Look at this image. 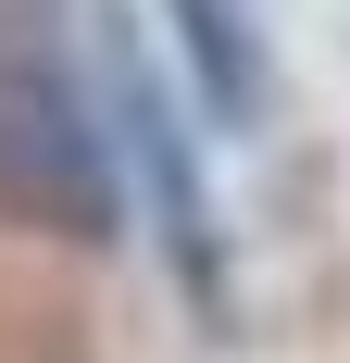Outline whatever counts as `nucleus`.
<instances>
[{
  "instance_id": "obj_2",
  "label": "nucleus",
  "mask_w": 350,
  "mask_h": 363,
  "mask_svg": "<svg viewBox=\"0 0 350 363\" xmlns=\"http://www.w3.org/2000/svg\"><path fill=\"white\" fill-rule=\"evenodd\" d=\"M113 113H125V138L150 150V176H163V225H175V276L188 289H225V238H213V201L188 188V138H175V113H163V88H150L125 50H113Z\"/></svg>"
},
{
  "instance_id": "obj_1",
  "label": "nucleus",
  "mask_w": 350,
  "mask_h": 363,
  "mask_svg": "<svg viewBox=\"0 0 350 363\" xmlns=\"http://www.w3.org/2000/svg\"><path fill=\"white\" fill-rule=\"evenodd\" d=\"M0 213L38 238H113L125 225V176H113V125L88 113L38 38L0 26Z\"/></svg>"
},
{
  "instance_id": "obj_3",
  "label": "nucleus",
  "mask_w": 350,
  "mask_h": 363,
  "mask_svg": "<svg viewBox=\"0 0 350 363\" xmlns=\"http://www.w3.org/2000/svg\"><path fill=\"white\" fill-rule=\"evenodd\" d=\"M175 38H188L213 113H250V101H263V50H250V26L225 13V0H175Z\"/></svg>"
}]
</instances>
